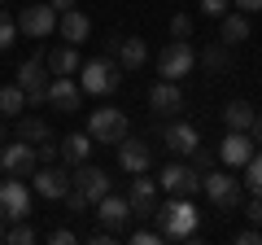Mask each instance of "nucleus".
Masks as SVG:
<instances>
[{
    "label": "nucleus",
    "instance_id": "obj_2",
    "mask_svg": "<svg viewBox=\"0 0 262 245\" xmlns=\"http://www.w3.org/2000/svg\"><path fill=\"white\" fill-rule=\"evenodd\" d=\"M118 62H110V57H92V62H83L79 66V88H83L88 96H110L114 88H118Z\"/></svg>",
    "mask_w": 262,
    "mask_h": 245
},
{
    "label": "nucleus",
    "instance_id": "obj_9",
    "mask_svg": "<svg viewBox=\"0 0 262 245\" xmlns=\"http://www.w3.org/2000/svg\"><path fill=\"white\" fill-rule=\"evenodd\" d=\"M18 31L27 39H48L57 31V9L53 5H27V9L18 13Z\"/></svg>",
    "mask_w": 262,
    "mask_h": 245
},
{
    "label": "nucleus",
    "instance_id": "obj_30",
    "mask_svg": "<svg viewBox=\"0 0 262 245\" xmlns=\"http://www.w3.org/2000/svg\"><path fill=\"white\" fill-rule=\"evenodd\" d=\"M241 184H245V189L253 193V197L262 193V153H253V158L245 162V179H241Z\"/></svg>",
    "mask_w": 262,
    "mask_h": 245
},
{
    "label": "nucleus",
    "instance_id": "obj_36",
    "mask_svg": "<svg viewBox=\"0 0 262 245\" xmlns=\"http://www.w3.org/2000/svg\"><path fill=\"white\" fill-rule=\"evenodd\" d=\"M236 245H262V228H241V232H236Z\"/></svg>",
    "mask_w": 262,
    "mask_h": 245
},
{
    "label": "nucleus",
    "instance_id": "obj_37",
    "mask_svg": "<svg viewBox=\"0 0 262 245\" xmlns=\"http://www.w3.org/2000/svg\"><path fill=\"white\" fill-rule=\"evenodd\" d=\"M131 241H136V245H158V241H166V236L153 232V228H140V232H131Z\"/></svg>",
    "mask_w": 262,
    "mask_h": 245
},
{
    "label": "nucleus",
    "instance_id": "obj_25",
    "mask_svg": "<svg viewBox=\"0 0 262 245\" xmlns=\"http://www.w3.org/2000/svg\"><path fill=\"white\" fill-rule=\"evenodd\" d=\"M44 66L53 70V75H75V70H79V48H75V44H61V48H53Z\"/></svg>",
    "mask_w": 262,
    "mask_h": 245
},
{
    "label": "nucleus",
    "instance_id": "obj_31",
    "mask_svg": "<svg viewBox=\"0 0 262 245\" xmlns=\"http://www.w3.org/2000/svg\"><path fill=\"white\" fill-rule=\"evenodd\" d=\"M18 44V18H9V9H0V48Z\"/></svg>",
    "mask_w": 262,
    "mask_h": 245
},
{
    "label": "nucleus",
    "instance_id": "obj_17",
    "mask_svg": "<svg viewBox=\"0 0 262 245\" xmlns=\"http://www.w3.org/2000/svg\"><path fill=\"white\" fill-rule=\"evenodd\" d=\"M57 35L66 39V44H88V35H92V18H88L83 9H66V13H57Z\"/></svg>",
    "mask_w": 262,
    "mask_h": 245
},
{
    "label": "nucleus",
    "instance_id": "obj_6",
    "mask_svg": "<svg viewBox=\"0 0 262 245\" xmlns=\"http://www.w3.org/2000/svg\"><path fill=\"white\" fill-rule=\"evenodd\" d=\"M31 215V193L18 175H5L0 179V219L5 223H18V219Z\"/></svg>",
    "mask_w": 262,
    "mask_h": 245
},
{
    "label": "nucleus",
    "instance_id": "obj_8",
    "mask_svg": "<svg viewBox=\"0 0 262 245\" xmlns=\"http://www.w3.org/2000/svg\"><path fill=\"white\" fill-rule=\"evenodd\" d=\"M158 184L170 197H192V193H201V171H192L188 162H166L162 175H158Z\"/></svg>",
    "mask_w": 262,
    "mask_h": 245
},
{
    "label": "nucleus",
    "instance_id": "obj_41",
    "mask_svg": "<svg viewBox=\"0 0 262 245\" xmlns=\"http://www.w3.org/2000/svg\"><path fill=\"white\" fill-rule=\"evenodd\" d=\"M249 136H253V145H262V114H253V122H249Z\"/></svg>",
    "mask_w": 262,
    "mask_h": 245
},
{
    "label": "nucleus",
    "instance_id": "obj_5",
    "mask_svg": "<svg viewBox=\"0 0 262 245\" xmlns=\"http://www.w3.org/2000/svg\"><path fill=\"white\" fill-rule=\"evenodd\" d=\"M192 66H196V48L188 44V39H170L166 48L158 53V75L162 79H184V75H192Z\"/></svg>",
    "mask_w": 262,
    "mask_h": 245
},
{
    "label": "nucleus",
    "instance_id": "obj_21",
    "mask_svg": "<svg viewBox=\"0 0 262 245\" xmlns=\"http://www.w3.org/2000/svg\"><path fill=\"white\" fill-rule=\"evenodd\" d=\"M114 57H118V66H122V70H140L144 62H149V39H140V35H122L118 44H114Z\"/></svg>",
    "mask_w": 262,
    "mask_h": 245
},
{
    "label": "nucleus",
    "instance_id": "obj_45",
    "mask_svg": "<svg viewBox=\"0 0 262 245\" xmlns=\"http://www.w3.org/2000/svg\"><path fill=\"white\" fill-rule=\"evenodd\" d=\"M0 5H5V0H0Z\"/></svg>",
    "mask_w": 262,
    "mask_h": 245
},
{
    "label": "nucleus",
    "instance_id": "obj_22",
    "mask_svg": "<svg viewBox=\"0 0 262 245\" xmlns=\"http://www.w3.org/2000/svg\"><path fill=\"white\" fill-rule=\"evenodd\" d=\"M219 39H223V44H245V39H249V13L227 9L223 18H219Z\"/></svg>",
    "mask_w": 262,
    "mask_h": 245
},
{
    "label": "nucleus",
    "instance_id": "obj_43",
    "mask_svg": "<svg viewBox=\"0 0 262 245\" xmlns=\"http://www.w3.org/2000/svg\"><path fill=\"white\" fill-rule=\"evenodd\" d=\"M0 145H5V122H0Z\"/></svg>",
    "mask_w": 262,
    "mask_h": 245
},
{
    "label": "nucleus",
    "instance_id": "obj_13",
    "mask_svg": "<svg viewBox=\"0 0 262 245\" xmlns=\"http://www.w3.org/2000/svg\"><path fill=\"white\" fill-rule=\"evenodd\" d=\"M31 189H35L39 197H48V201H61L66 189H70V175H66L61 167H35L31 171Z\"/></svg>",
    "mask_w": 262,
    "mask_h": 245
},
{
    "label": "nucleus",
    "instance_id": "obj_18",
    "mask_svg": "<svg viewBox=\"0 0 262 245\" xmlns=\"http://www.w3.org/2000/svg\"><path fill=\"white\" fill-rule=\"evenodd\" d=\"M96 219H101L110 232H122V228L131 223V201H127V197H114V193H105V197L96 201Z\"/></svg>",
    "mask_w": 262,
    "mask_h": 245
},
{
    "label": "nucleus",
    "instance_id": "obj_39",
    "mask_svg": "<svg viewBox=\"0 0 262 245\" xmlns=\"http://www.w3.org/2000/svg\"><path fill=\"white\" fill-rule=\"evenodd\" d=\"M245 215H249V223H253V228H262V193L249 201V210H245Z\"/></svg>",
    "mask_w": 262,
    "mask_h": 245
},
{
    "label": "nucleus",
    "instance_id": "obj_44",
    "mask_svg": "<svg viewBox=\"0 0 262 245\" xmlns=\"http://www.w3.org/2000/svg\"><path fill=\"white\" fill-rule=\"evenodd\" d=\"M0 241H5V219H0Z\"/></svg>",
    "mask_w": 262,
    "mask_h": 245
},
{
    "label": "nucleus",
    "instance_id": "obj_32",
    "mask_svg": "<svg viewBox=\"0 0 262 245\" xmlns=\"http://www.w3.org/2000/svg\"><path fill=\"white\" fill-rule=\"evenodd\" d=\"M188 158H192V171H201V175H206L210 167H219V153H214V149H206V145H196Z\"/></svg>",
    "mask_w": 262,
    "mask_h": 245
},
{
    "label": "nucleus",
    "instance_id": "obj_19",
    "mask_svg": "<svg viewBox=\"0 0 262 245\" xmlns=\"http://www.w3.org/2000/svg\"><path fill=\"white\" fill-rule=\"evenodd\" d=\"M162 145H166L170 153H192L196 145H201V132H196L192 122H166V127H162Z\"/></svg>",
    "mask_w": 262,
    "mask_h": 245
},
{
    "label": "nucleus",
    "instance_id": "obj_34",
    "mask_svg": "<svg viewBox=\"0 0 262 245\" xmlns=\"http://www.w3.org/2000/svg\"><path fill=\"white\" fill-rule=\"evenodd\" d=\"M61 201H66V210H70V215H83V210H88V197L75 189V184L66 189V197H61Z\"/></svg>",
    "mask_w": 262,
    "mask_h": 245
},
{
    "label": "nucleus",
    "instance_id": "obj_29",
    "mask_svg": "<svg viewBox=\"0 0 262 245\" xmlns=\"http://www.w3.org/2000/svg\"><path fill=\"white\" fill-rule=\"evenodd\" d=\"M5 241H13V245H31V241H39V232L27 223V219H18V223H5Z\"/></svg>",
    "mask_w": 262,
    "mask_h": 245
},
{
    "label": "nucleus",
    "instance_id": "obj_14",
    "mask_svg": "<svg viewBox=\"0 0 262 245\" xmlns=\"http://www.w3.org/2000/svg\"><path fill=\"white\" fill-rule=\"evenodd\" d=\"M249 158H253V136L227 127V136L219 140V162H223V167H245Z\"/></svg>",
    "mask_w": 262,
    "mask_h": 245
},
{
    "label": "nucleus",
    "instance_id": "obj_24",
    "mask_svg": "<svg viewBox=\"0 0 262 245\" xmlns=\"http://www.w3.org/2000/svg\"><path fill=\"white\" fill-rule=\"evenodd\" d=\"M196 66H206L210 75H227L232 70V53H227V44L219 39V44H206L201 53H196Z\"/></svg>",
    "mask_w": 262,
    "mask_h": 245
},
{
    "label": "nucleus",
    "instance_id": "obj_3",
    "mask_svg": "<svg viewBox=\"0 0 262 245\" xmlns=\"http://www.w3.org/2000/svg\"><path fill=\"white\" fill-rule=\"evenodd\" d=\"M201 193H206L214 206H223V210H232V206H241V197H245V184L232 175V171H219V167H210L206 175H201Z\"/></svg>",
    "mask_w": 262,
    "mask_h": 245
},
{
    "label": "nucleus",
    "instance_id": "obj_10",
    "mask_svg": "<svg viewBox=\"0 0 262 245\" xmlns=\"http://www.w3.org/2000/svg\"><path fill=\"white\" fill-rule=\"evenodd\" d=\"M118 167L127 171V175H140V171H149V167H153V145L127 132V136L118 140Z\"/></svg>",
    "mask_w": 262,
    "mask_h": 245
},
{
    "label": "nucleus",
    "instance_id": "obj_16",
    "mask_svg": "<svg viewBox=\"0 0 262 245\" xmlns=\"http://www.w3.org/2000/svg\"><path fill=\"white\" fill-rule=\"evenodd\" d=\"M127 201H131V215L149 219V215H153V206H158V179H149V171H140V175L131 179Z\"/></svg>",
    "mask_w": 262,
    "mask_h": 245
},
{
    "label": "nucleus",
    "instance_id": "obj_27",
    "mask_svg": "<svg viewBox=\"0 0 262 245\" xmlns=\"http://www.w3.org/2000/svg\"><path fill=\"white\" fill-rule=\"evenodd\" d=\"M223 122L232 127V132H249L253 105H249V101H227V105H223Z\"/></svg>",
    "mask_w": 262,
    "mask_h": 245
},
{
    "label": "nucleus",
    "instance_id": "obj_4",
    "mask_svg": "<svg viewBox=\"0 0 262 245\" xmlns=\"http://www.w3.org/2000/svg\"><path fill=\"white\" fill-rule=\"evenodd\" d=\"M127 132H131L127 114L114 110V105H101V110H92V118H88V136H92L96 145H118Z\"/></svg>",
    "mask_w": 262,
    "mask_h": 245
},
{
    "label": "nucleus",
    "instance_id": "obj_7",
    "mask_svg": "<svg viewBox=\"0 0 262 245\" xmlns=\"http://www.w3.org/2000/svg\"><path fill=\"white\" fill-rule=\"evenodd\" d=\"M35 167H39V153H35V145L18 140V136L0 145V171H5V175H18V179H22V175H31Z\"/></svg>",
    "mask_w": 262,
    "mask_h": 245
},
{
    "label": "nucleus",
    "instance_id": "obj_40",
    "mask_svg": "<svg viewBox=\"0 0 262 245\" xmlns=\"http://www.w3.org/2000/svg\"><path fill=\"white\" fill-rule=\"evenodd\" d=\"M241 13H262V0H232Z\"/></svg>",
    "mask_w": 262,
    "mask_h": 245
},
{
    "label": "nucleus",
    "instance_id": "obj_1",
    "mask_svg": "<svg viewBox=\"0 0 262 245\" xmlns=\"http://www.w3.org/2000/svg\"><path fill=\"white\" fill-rule=\"evenodd\" d=\"M153 223H158V232L166 236V241H184V236L196 232V223H201V210L192 206V197H170L166 206H153Z\"/></svg>",
    "mask_w": 262,
    "mask_h": 245
},
{
    "label": "nucleus",
    "instance_id": "obj_26",
    "mask_svg": "<svg viewBox=\"0 0 262 245\" xmlns=\"http://www.w3.org/2000/svg\"><path fill=\"white\" fill-rule=\"evenodd\" d=\"M18 140L44 145V140H53V127H48L44 118H22V114H18Z\"/></svg>",
    "mask_w": 262,
    "mask_h": 245
},
{
    "label": "nucleus",
    "instance_id": "obj_20",
    "mask_svg": "<svg viewBox=\"0 0 262 245\" xmlns=\"http://www.w3.org/2000/svg\"><path fill=\"white\" fill-rule=\"evenodd\" d=\"M149 110H158V114H179L184 110V92H179L175 79H158L149 88Z\"/></svg>",
    "mask_w": 262,
    "mask_h": 245
},
{
    "label": "nucleus",
    "instance_id": "obj_38",
    "mask_svg": "<svg viewBox=\"0 0 262 245\" xmlns=\"http://www.w3.org/2000/svg\"><path fill=\"white\" fill-rule=\"evenodd\" d=\"M48 241H53V245H75L79 236L70 232V228H53V232H48Z\"/></svg>",
    "mask_w": 262,
    "mask_h": 245
},
{
    "label": "nucleus",
    "instance_id": "obj_42",
    "mask_svg": "<svg viewBox=\"0 0 262 245\" xmlns=\"http://www.w3.org/2000/svg\"><path fill=\"white\" fill-rule=\"evenodd\" d=\"M48 5H53V9H57V13H66V9H75L79 0H48Z\"/></svg>",
    "mask_w": 262,
    "mask_h": 245
},
{
    "label": "nucleus",
    "instance_id": "obj_11",
    "mask_svg": "<svg viewBox=\"0 0 262 245\" xmlns=\"http://www.w3.org/2000/svg\"><path fill=\"white\" fill-rule=\"evenodd\" d=\"M70 184H75L79 193L88 197V206H96V201L110 193V171H101V167H88V162H79L75 167V175H70Z\"/></svg>",
    "mask_w": 262,
    "mask_h": 245
},
{
    "label": "nucleus",
    "instance_id": "obj_23",
    "mask_svg": "<svg viewBox=\"0 0 262 245\" xmlns=\"http://www.w3.org/2000/svg\"><path fill=\"white\" fill-rule=\"evenodd\" d=\"M92 136L88 132H75V136H66V140H57V149H61V162L66 167H79V162H88V153H92Z\"/></svg>",
    "mask_w": 262,
    "mask_h": 245
},
{
    "label": "nucleus",
    "instance_id": "obj_33",
    "mask_svg": "<svg viewBox=\"0 0 262 245\" xmlns=\"http://www.w3.org/2000/svg\"><path fill=\"white\" fill-rule=\"evenodd\" d=\"M170 39H192V18L188 13H175L170 18Z\"/></svg>",
    "mask_w": 262,
    "mask_h": 245
},
{
    "label": "nucleus",
    "instance_id": "obj_28",
    "mask_svg": "<svg viewBox=\"0 0 262 245\" xmlns=\"http://www.w3.org/2000/svg\"><path fill=\"white\" fill-rule=\"evenodd\" d=\"M22 110H27V92H22L18 79H13V84L0 88V114H5V118H18Z\"/></svg>",
    "mask_w": 262,
    "mask_h": 245
},
{
    "label": "nucleus",
    "instance_id": "obj_35",
    "mask_svg": "<svg viewBox=\"0 0 262 245\" xmlns=\"http://www.w3.org/2000/svg\"><path fill=\"white\" fill-rule=\"evenodd\" d=\"M227 9H232V0H201V13L206 18H223Z\"/></svg>",
    "mask_w": 262,
    "mask_h": 245
},
{
    "label": "nucleus",
    "instance_id": "obj_12",
    "mask_svg": "<svg viewBox=\"0 0 262 245\" xmlns=\"http://www.w3.org/2000/svg\"><path fill=\"white\" fill-rule=\"evenodd\" d=\"M18 88L27 92V105H44L48 79H44V57H27L18 66Z\"/></svg>",
    "mask_w": 262,
    "mask_h": 245
},
{
    "label": "nucleus",
    "instance_id": "obj_15",
    "mask_svg": "<svg viewBox=\"0 0 262 245\" xmlns=\"http://www.w3.org/2000/svg\"><path fill=\"white\" fill-rule=\"evenodd\" d=\"M79 92H83V88H79L70 75H57V79H48L44 101L53 105V110H61V114H75V110H79Z\"/></svg>",
    "mask_w": 262,
    "mask_h": 245
}]
</instances>
